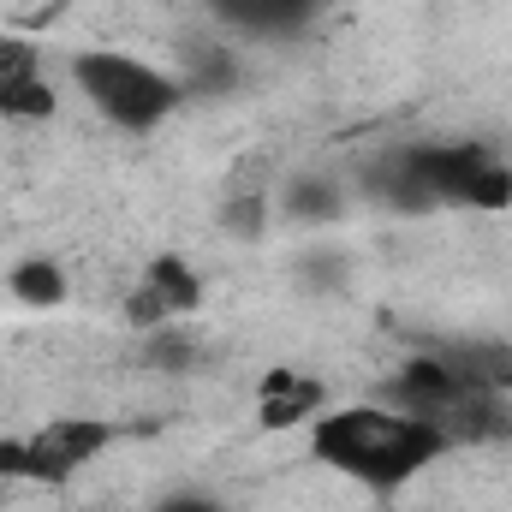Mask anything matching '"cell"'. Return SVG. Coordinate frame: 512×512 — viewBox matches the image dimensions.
Here are the masks:
<instances>
[{
	"mask_svg": "<svg viewBox=\"0 0 512 512\" xmlns=\"http://www.w3.org/2000/svg\"><path fill=\"white\" fill-rule=\"evenodd\" d=\"M304 447L322 471H334V477H346L370 495H393V489L417 483L429 465H441L453 453L441 423H429L417 411H399V405H370V399L328 405L304 429Z\"/></svg>",
	"mask_w": 512,
	"mask_h": 512,
	"instance_id": "6da1fadb",
	"label": "cell"
},
{
	"mask_svg": "<svg viewBox=\"0 0 512 512\" xmlns=\"http://www.w3.org/2000/svg\"><path fill=\"white\" fill-rule=\"evenodd\" d=\"M399 191H405L411 209L507 215L512 209V161L495 143H477V137L417 143V149L399 155Z\"/></svg>",
	"mask_w": 512,
	"mask_h": 512,
	"instance_id": "7a4b0ae2",
	"label": "cell"
},
{
	"mask_svg": "<svg viewBox=\"0 0 512 512\" xmlns=\"http://www.w3.org/2000/svg\"><path fill=\"white\" fill-rule=\"evenodd\" d=\"M66 78L78 84V96L108 126L126 131V137H149L185 108V84L167 66H155L143 54H126V48H84V54H72Z\"/></svg>",
	"mask_w": 512,
	"mask_h": 512,
	"instance_id": "3957f363",
	"label": "cell"
},
{
	"mask_svg": "<svg viewBox=\"0 0 512 512\" xmlns=\"http://www.w3.org/2000/svg\"><path fill=\"white\" fill-rule=\"evenodd\" d=\"M120 435L126 429L114 417H96V411H66V417H48L36 429H12V435H0V483L66 489L96 459H108L120 447Z\"/></svg>",
	"mask_w": 512,
	"mask_h": 512,
	"instance_id": "277c9868",
	"label": "cell"
},
{
	"mask_svg": "<svg viewBox=\"0 0 512 512\" xmlns=\"http://www.w3.org/2000/svg\"><path fill=\"white\" fill-rule=\"evenodd\" d=\"M203 304H209L203 268H197L185 251H161V256H149V262L137 268V280L126 286L120 316H126V328H137V334H161V328L191 322Z\"/></svg>",
	"mask_w": 512,
	"mask_h": 512,
	"instance_id": "5b68a950",
	"label": "cell"
},
{
	"mask_svg": "<svg viewBox=\"0 0 512 512\" xmlns=\"http://www.w3.org/2000/svg\"><path fill=\"white\" fill-rule=\"evenodd\" d=\"M334 405L328 382L316 370H298V364H268L256 376V399H251V417L262 435H304L322 411Z\"/></svg>",
	"mask_w": 512,
	"mask_h": 512,
	"instance_id": "8992f818",
	"label": "cell"
},
{
	"mask_svg": "<svg viewBox=\"0 0 512 512\" xmlns=\"http://www.w3.org/2000/svg\"><path fill=\"white\" fill-rule=\"evenodd\" d=\"M60 114V90L48 78V60L30 36L0 30V120L12 126H48Z\"/></svg>",
	"mask_w": 512,
	"mask_h": 512,
	"instance_id": "52a82bcc",
	"label": "cell"
},
{
	"mask_svg": "<svg viewBox=\"0 0 512 512\" xmlns=\"http://www.w3.org/2000/svg\"><path fill=\"white\" fill-rule=\"evenodd\" d=\"M221 24L251 30V36H298L310 18H322L328 0H203Z\"/></svg>",
	"mask_w": 512,
	"mask_h": 512,
	"instance_id": "ba28073f",
	"label": "cell"
},
{
	"mask_svg": "<svg viewBox=\"0 0 512 512\" xmlns=\"http://www.w3.org/2000/svg\"><path fill=\"white\" fill-rule=\"evenodd\" d=\"M6 292L24 304V310H60L72 298V274L54 262V256H18L6 268Z\"/></svg>",
	"mask_w": 512,
	"mask_h": 512,
	"instance_id": "9c48e42d",
	"label": "cell"
},
{
	"mask_svg": "<svg viewBox=\"0 0 512 512\" xmlns=\"http://www.w3.org/2000/svg\"><path fill=\"white\" fill-rule=\"evenodd\" d=\"M149 512H227V501L209 495V489H173V495H161Z\"/></svg>",
	"mask_w": 512,
	"mask_h": 512,
	"instance_id": "30bf717a",
	"label": "cell"
}]
</instances>
